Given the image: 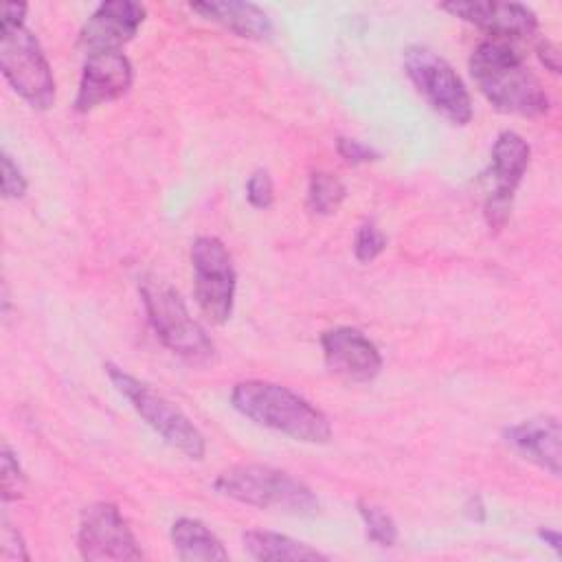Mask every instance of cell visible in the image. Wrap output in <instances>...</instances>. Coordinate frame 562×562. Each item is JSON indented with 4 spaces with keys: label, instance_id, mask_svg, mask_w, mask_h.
<instances>
[{
    "label": "cell",
    "instance_id": "cell-7",
    "mask_svg": "<svg viewBox=\"0 0 562 562\" xmlns=\"http://www.w3.org/2000/svg\"><path fill=\"white\" fill-rule=\"evenodd\" d=\"M404 72L426 103L454 125L472 121V99L457 70L426 46L404 50Z\"/></svg>",
    "mask_w": 562,
    "mask_h": 562
},
{
    "label": "cell",
    "instance_id": "cell-28",
    "mask_svg": "<svg viewBox=\"0 0 562 562\" xmlns=\"http://www.w3.org/2000/svg\"><path fill=\"white\" fill-rule=\"evenodd\" d=\"M465 514L474 520V522H483L485 520V505L479 496H472L468 503H465Z\"/></svg>",
    "mask_w": 562,
    "mask_h": 562
},
{
    "label": "cell",
    "instance_id": "cell-8",
    "mask_svg": "<svg viewBox=\"0 0 562 562\" xmlns=\"http://www.w3.org/2000/svg\"><path fill=\"white\" fill-rule=\"evenodd\" d=\"M193 292L202 314L222 325L233 314L237 274L226 246L211 235H200L191 244Z\"/></svg>",
    "mask_w": 562,
    "mask_h": 562
},
{
    "label": "cell",
    "instance_id": "cell-9",
    "mask_svg": "<svg viewBox=\"0 0 562 562\" xmlns=\"http://www.w3.org/2000/svg\"><path fill=\"white\" fill-rule=\"evenodd\" d=\"M529 158H531V147L520 134L505 130L496 136L490 151V165L483 173L485 176V220L490 228L501 231L507 224L514 195L529 167Z\"/></svg>",
    "mask_w": 562,
    "mask_h": 562
},
{
    "label": "cell",
    "instance_id": "cell-13",
    "mask_svg": "<svg viewBox=\"0 0 562 562\" xmlns=\"http://www.w3.org/2000/svg\"><path fill=\"white\" fill-rule=\"evenodd\" d=\"M325 364L349 382H371L382 369V356L360 329L334 327L321 334Z\"/></svg>",
    "mask_w": 562,
    "mask_h": 562
},
{
    "label": "cell",
    "instance_id": "cell-19",
    "mask_svg": "<svg viewBox=\"0 0 562 562\" xmlns=\"http://www.w3.org/2000/svg\"><path fill=\"white\" fill-rule=\"evenodd\" d=\"M347 191L345 184L327 171H316L310 176L307 187V209L316 215H331L340 209Z\"/></svg>",
    "mask_w": 562,
    "mask_h": 562
},
{
    "label": "cell",
    "instance_id": "cell-3",
    "mask_svg": "<svg viewBox=\"0 0 562 562\" xmlns=\"http://www.w3.org/2000/svg\"><path fill=\"white\" fill-rule=\"evenodd\" d=\"M213 487L222 496L261 509L296 516H312L318 512V498L305 483L270 465L241 463L226 468L217 474Z\"/></svg>",
    "mask_w": 562,
    "mask_h": 562
},
{
    "label": "cell",
    "instance_id": "cell-16",
    "mask_svg": "<svg viewBox=\"0 0 562 562\" xmlns=\"http://www.w3.org/2000/svg\"><path fill=\"white\" fill-rule=\"evenodd\" d=\"M191 11L200 13L211 22L222 24L224 29L233 31L239 37L266 40L272 35V20L261 7L252 2L206 0V2H191Z\"/></svg>",
    "mask_w": 562,
    "mask_h": 562
},
{
    "label": "cell",
    "instance_id": "cell-21",
    "mask_svg": "<svg viewBox=\"0 0 562 562\" xmlns=\"http://www.w3.org/2000/svg\"><path fill=\"white\" fill-rule=\"evenodd\" d=\"M0 481H2V498L4 501H11V498H18L24 490V472L13 454V450L2 443V450H0Z\"/></svg>",
    "mask_w": 562,
    "mask_h": 562
},
{
    "label": "cell",
    "instance_id": "cell-22",
    "mask_svg": "<svg viewBox=\"0 0 562 562\" xmlns=\"http://www.w3.org/2000/svg\"><path fill=\"white\" fill-rule=\"evenodd\" d=\"M386 248V235L375 226V222H364L353 241V255L358 261L369 263Z\"/></svg>",
    "mask_w": 562,
    "mask_h": 562
},
{
    "label": "cell",
    "instance_id": "cell-14",
    "mask_svg": "<svg viewBox=\"0 0 562 562\" xmlns=\"http://www.w3.org/2000/svg\"><path fill=\"white\" fill-rule=\"evenodd\" d=\"M145 22V7L132 0L101 2L86 20L79 44L90 53L119 50L127 44Z\"/></svg>",
    "mask_w": 562,
    "mask_h": 562
},
{
    "label": "cell",
    "instance_id": "cell-20",
    "mask_svg": "<svg viewBox=\"0 0 562 562\" xmlns=\"http://www.w3.org/2000/svg\"><path fill=\"white\" fill-rule=\"evenodd\" d=\"M358 514L367 527L369 540H373L380 547H393L397 542V525L391 518V514L384 512L380 505L358 501Z\"/></svg>",
    "mask_w": 562,
    "mask_h": 562
},
{
    "label": "cell",
    "instance_id": "cell-11",
    "mask_svg": "<svg viewBox=\"0 0 562 562\" xmlns=\"http://www.w3.org/2000/svg\"><path fill=\"white\" fill-rule=\"evenodd\" d=\"M439 9L485 31L492 40H529L538 31L536 13L518 2H443Z\"/></svg>",
    "mask_w": 562,
    "mask_h": 562
},
{
    "label": "cell",
    "instance_id": "cell-23",
    "mask_svg": "<svg viewBox=\"0 0 562 562\" xmlns=\"http://www.w3.org/2000/svg\"><path fill=\"white\" fill-rule=\"evenodd\" d=\"M246 198L255 209H270L274 202V187L268 171H255L246 182Z\"/></svg>",
    "mask_w": 562,
    "mask_h": 562
},
{
    "label": "cell",
    "instance_id": "cell-27",
    "mask_svg": "<svg viewBox=\"0 0 562 562\" xmlns=\"http://www.w3.org/2000/svg\"><path fill=\"white\" fill-rule=\"evenodd\" d=\"M536 53H538V59L542 61V66H544L547 70H551L553 75L560 72V48H558L553 42L540 40V42L536 44Z\"/></svg>",
    "mask_w": 562,
    "mask_h": 562
},
{
    "label": "cell",
    "instance_id": "cell-12",
    "mask_svg": "<svg viewBox=\"0 0 562 562\" xmlns=\"http://www.w3.org/2000/svg\"><path fill=\"white\" fill-rule=\"evenodd\" d=\"M134 81V70L130 59L121 50L90 53L75 97L77 112H90L103 103L123 97Z\"/></svg>",
    "mask_w": 562,
    "mask_h": 562
},
{
    "label": "cell",
    "instance_id": "cell-24",
    "mask_svg": "<svg viewBox=\"0 0 562 562\" xmlns=\"http://www.w3.org/2000/svg\"><path fill=\"white\" fill-rule=\"evenodd\" d=\"M26 193V178L13 158L2 151V195L7 200H18Z\"/></svg>",
    "mask_w": 562,
    "mask_h": 562
},
{
    "label": "cell",
    "instance_id": "cell-6",
    "mask_svg": "<svg viewBox=\"0 0 562 562\" xmlns=\"http://www.w3.org/2000/svg\"><path fill=\"white\" fill-rule=\"evenodd\" d=\"M0 70L9 86L35 110H46L55 101V79L48 59L24 22L0 26Z\"/></svg>",
    "mask_w": 562,
    "mask_h": 562
},
{
    "label": "cell",
    "instance_id": "cell-10",
    "mask_svg": "<svg viewBox=\"0 0 562 562\" xmlns=\"http://www.w3.org/2000/svg\"><path fill=\"white\" fill-rule=\"evenodd\" d=\"M77 544L81 558L88 562L143 560L138 540L119 507L112 503H94L83 509Z\"/></svg>",
    "mask_w": 562,
    "mask_h": 562
},
{
    "label": "cell",
    "instance_id": "cell-2",
    "mask_svg": "<svg viewBox=\"0 0 562 562\" xmlns=\"http://www.w3.org/2000/svg\"><path fill=\"white\" fill-rule=\"evenodd\" d=\"M231 404L257 426L288 435L303 443H327L329 419L299 393L268 380H244L231 391Z\"/></svg>",
    "mask_w": 562,
    "mask_h": 562
},
{
    "label": "cell",
    "instance_id": "cell-17",
    "mask_svg": "<svg viewBox=\"0 0 562 562\" xmlns=\"http://www.w3.org/2000/svg\"><path fill=\"white\" fill-rule=\"evenodd\" d=\"M171 544L180 560L187 562H215L228 560L222 540L198 518H178L171 525Z\"/></svg>",
    "mask_w": 562,
    "mask_h": 562
},
{
    "label": "cell",
    "instance_id": "cell-26",
    "mask_svg": "<svg viewBox=\"0 0 562 562\" xmlns=\"http://www.w3.org/2000/svg\"><path fill=\"white\" fill-rule=\"evenodd\" d=\"M0 540H2V560H29V553L24 549L20 533L9 522H2Z\"/></svg>",
    "mask_w": 562,
    "mask_h": 562
},
{
    "label": "cell",
    "instance_id": "cell-5",
    "mask_svg": "<svg viewBox=\"0 0 562 562\" xmlns=\"http://www.w3.org/2000/svg\"><path fill=\"white\" fill-rule=\"evenodd\" d=\"M140 296L147 318L167 349L193 364H204L215 356L213 340L189 314L178 290L162 281H143Z\"/></svg>",
    "mask_w": 562,
    "mask_h": 562
},
{
    "label": "cell",
    "instance_id": "cell-18",
    "mask_svg": "<svg viewBox=\"0 0 562 562\" xmlns=\"http://www.w3.org/2000/svg\"><path fill=\"white\" fill-rule=\"evenodd\" d=\"M241 542L246 553L255 560H327L318 549L274 531L250 529L241 536Z\"/></svg>",
    "mask_w": 562,
    "mask_h": 562
},
{
    "label": "cell",
    "instance_id": "cell-4",
    "mask_svg": "<svg viewBox=\"0 0 562 562\" xmlns=\"http://www.w3.org/2000/svg\"><path fill=\"white\" fill-rule=\"evenodd\" d=\"M105 373L114 389L132 404V408L145 419L149 428H154L171 448L180 450L184 457L200 461L206 452V441L195 424L167 397L156 393L149 384L140 382L125 369L108 362Z\"/></svg>",
    "mask_w": 562,
    "mask_h": 562
},
{
    "label": "cell",
    "instance_id": "cell-15",
    "mask_svg": "<svg viewBox=\"0 0 562 562\" xmlns=\"http://www.w3.org/2000/svg\"><path fill=\"white\" fill-rule=\"evenodd\" d=\"M507 446L522 459L536 463L553 476H560L562 432L560 422L549 415L531 417L503 430Z\"/></svg>",
    "mask_w": 562,
    "mask_h": 562
},
{
    "label": "cell",
    "instance_id": "cell-1",
    "mask_svg": "<svg viewBox=\"0 0 562 562\" xmlns=\"http://www.w3.org/2000/svg\"><path fill=\"white\" fill-rule=\"evenodd\" d=\"M470 75L479 92L501 112L518 116H542L549 97L512 42L483 40L470 55Z\"/></svg>",
    "mask_w": 562,
    "mask_h": 562
},
{
    "label": "cell",
    "instance_id": "cell-25",
    "mask_svg": "<svg viewBox=\"0 0 562 562\" xmlns=\"http://www.w3.org/2000/svg\"><path fill=\"white\" fill-rule=\"evenodd\" d=\"M336 149H338V154H340L347 162H351V165H364V162H371V160H378V158H380V154H378L373 147H369V145H364V143H360V140H356V138H345V136H340V138L336 140Z\"/></svg>",
    "mask_w": 562,
    "mask_h": 562
},
{
    "label": "cell",
    "instance_id": "cell-29",
    "mask_svg": "<svg viewBox=\"0 0 562 562\" xmlns=\"http://www.w3.org/2000/svg\"><path fill=\"white\" fill-rule=\"evenodd\" d=\"M538 538L544 540L555 553H560L562 547H560V533H558V531H553V529H540V531H538Z\"/></svg>",
    "mask_w": 562,
    "mask_h": 562
}]
</instances>
